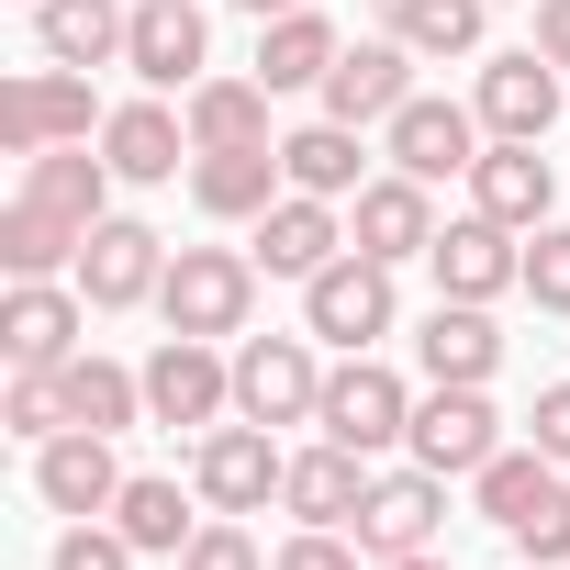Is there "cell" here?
<instances>
[{
	"instance_id": "obj_1",
	"label": "cell",
	"mask_w": 570,
	"mask_h": 570,
	"mask_svg": "<svg viewBox=\"0 0 570 570\" xmlns=\"http://www.w3.org/2000/svg\"><path fill=\"white\" fill-rule=\"evenodd\" d=\"M246 303H257V257H235V246H179L157 279L168 336H246Z\"/></svg>"
},
{
	"instance_id": "obj_2",
	"label": "cell",
	"mask_w": 570,
	"mask_h": 570,
	"mask_svg": "<svg viewBox=\"0 0 570 570\" xmlns=\"http://www.w3.org/2000/svg\"><path fill=\"white\" fill-rule=\"evenodd\" d=\"M279 481H292V459H279V425H213V436H190V492H202V514H257V503H279Z\"/></svg>"
},
{
	"instance_id": "obj_3",
	"label": "cell",
	"mask_w": 570,
	"mask_h": 570,
	"mask_svg": "<svg viewBox=\"0 0 570 570\" xmlns=\"http://www.w3.org/2000/svg\"><path fill=\"white\" fill-rule=\"evenodd\" d=\"M146 414L179 436H213L224 414H235V358L213 347V336H157V358H146Z\"/></svg>"
},
{
	"instance_id": "obj_4",
	"label": "cell",
	"mask_w": 570,
	"mask_h": 570,
	"mask_svg": "<svg viewBox=\"0 0 570 570\" xmlns=\"http://www.w3.org/2000/svg\"><path fill=\"white\" fill-rule=\"evenodd\" d=\"M303 336H325V347H347V358H370L381 336H392V268L381 257H336V268H314L303 279Z\"/></svg>"
},
{
	"instance_id": "obj_5",
	"label": "cell",
	"mask_w": 570,
	"mask_h": 570,
	"mask_svg": "<svg viewBox=\"0 0 570 570\" xmlns=\"http://www.w3.org/2000/svg\"><path fill=\"white\" fill-rule=\"evenodd\" d=\"M436 481H481L492 459H503V414L481 403V381H436L425 403H414V436H403Z\"/></svg>"
},
{
	"instance_id": "obj_6",
	"label": "cell",
	"mask_w": 570,
	"mask_h": 570,
	"mask_svg": "<svg viewBox=\"0 0 570 570\" xmlns=\"http://www.w3.org/2000/svg\"><path fill=\"white\" fill-rule=\"evenodd\" d=\"M235 414H246V425H314V414H325L314 336H246V347H235Z\"/></svg>"
},
{
	"instance_id": "obj_7",
	"label": "cell",
	"mask_w": 570,
	"mask_h": 570,
	"mask_svg": "<svg viewBox=\"0 0 570 570\" xmlns=\"http://www.w3.org/2000/svg\"><path fill=\"white\" fill-rule=\"evenodd\" d=\"M112 112L90 101V79L79 68H23L12 90H0V146L12 157H35V146H90Z\"/></svg>"
},
{
	"instance_id": "obj_8",
	"label": "cell",
	"mask_w": 570,
	"mask_h": 570,
	"mask_svg": "<svg viewBox=\"0 0 570 570\" xmlns=\"http://www.w3.org/2000/svg\"><path fill=\"white\" fill-rule=\"evenodd\" d=\"M425 268H436V303H503V292H525V246H514V224H492V213L436 224Z\"/></svg>"
},
{
	"instance_id": "obj_9",
	"label": "cell",
	"mask_w": 570,
	"mask_h": 570,
	"mask_svg": "<svg viewBox=\"0 0 570 570\" xmlns=\"http://www.w3.org/2000/svg\"><path fill=\"white\" fill-rule=\"evenodd\" d=\"M336 448H358V459H381V448H403L414 436V392L381 370V358H347V370H325V414H314Z\"/></svg>"
},
{
	"instance_id": "obj_10",
	"label": "cell",
	"mask_w": 570,
	"mask_h": 570,
	"mask_svg": "<svg viewBox=\"0 0 570 570\" xmlns=\"http://www.w3.org/2000/svg\"><path fill=\"white\" fill-rule=\"evenodd\" d=\"M157 279H168L157 224L101 213V224H90V246H79V292H90V314H135V303H157Z\"/></svg>"
},
{
	"instance_id": "obj_11",
	"label": "cell",
	"mask_w": 570,
	"mask_h": 570,
	"mask_svg": "<svg viewBox=\"0 0 570 570\" xmlns=\"http://www.w3.org/2000/svg\"><path fill=\"white\" fill-rule=\"evenodd\" d=\"M381 135H392V168H403V179H425V190L481 168V112H470V101H403Z\"/></svg>"
},
{
	"instance_id": "obj_12",
	"label": "cell",
	"mask_w": 570,
	"mask_h": 570,
	"mask_svg": "<svg viewBox=\"0 0 570 570\" xmlns=\"http://www.w3.org/2000/svg\"><path fill=\"white\" fill-rule=\"evenodd\" d=\"M124 68L146 90H202L213 68V35H202V0H135V35H124Z\"/></svg>"
},
{
	"instance_id": "obj_13",
	"label": "cell",
	"mask_w": 570,
	"mask_h": 570,
	"mask_svg": "<svg viewBox=\"0 0 570 570\" xmlns=\"http://www.w3.org/2000/svg\"><path fill=\"white\" fill-rule=\"evenodd\" d=\"M414 101V46L403 35H370L325 68V124H392Z\"/></svg>"
},
{
	"instance_id": "obj_14",
	"label": "cell",
	"mask_w": 570,
	"mask_h": 570,
	"mask_svg": "<svg viewBox=\"0 0 570 570\" xmlns=\"http://www.w3.org/2000/svg\"><path fill=\"white\" fill-rule=\"evenodd\" d=\"M436 525H448V481L414 459V470H381V481H370L358 548H370V559H414V548H436Z\"/></svg>"
},
{
	"instance_id": "obj_15",
	"label": "cell",
	"mask_w": 570,
	"mask_h": 570,
	"mask_svg": "<svg viewBox=\"0 0 570 570\" xmlns=\"http://www.w3.org/2000/svg\"><path fill=\"white\" fill-rule=\"evenodd\" d=\"M470 112H481V135H548L559 124V68L537 57V46H514V57H481V90H470Z\"/></svg>"
},
{
	"instance_id": "obj_16",
	"label": "cell",
	"mask_w": 570,
	"mask_h": 570,
	"mask_svg": "<svg viewBox=\"0 0 570 570\" xmlns=\"http://www.w3.org/2000/svg\"><path fill=\"white\" fill-rule=\"evenodd\" d=\"M124 459H112V436H90V425H68V436H46L35 448V492L57 503V514H112L124 503Z\"/></svg>"
},
{
	"instance_id": "obj_17",
	"label": "cell",
	"mask_w": 570,
	"mask_h": 570,
	"mask_svg": "<svg viewBox=\"0 0 570 570\" xmlns=\"http://www.w3.org/2000/svg\"><path fill=\"white\" fill-rule=\"evenodd\" d=\"M79 303H90V292L12 279V303H0V358H12V370H68V358H79Z\"/></svg>"
},
{
	"instance_id": "obj_18",
	"label": "cell",
	"mask_w": 570,
	"mask_h": 570,
	"mask_svg": "<svg viewBox=\"0 0 570 570\" xmlns=\"http://www.w3.org/2000/svg\"><path fill=\"white\" fill-rule=\"evenodd\" d=\"M347 257V224H336V202H314V190H279L268 213H257V268L268 279H314V268H336Z\"/></svg>"
},
{
	"instance_id": "obj_19",
	"label": "cell",
	"mask_w": 570,
	"mask_h": 570,
	"mask_svg": "<svg viewBox=\"0 0 570 570\" xmlns=\"http://www.w3.org/2000/svg\"><path fill=\"white\" fill-rule=\"evenodd\" d=\"M279 190H292L279 146H202V157H190V202H202L213 224H257Z\"/></svg>"
},
{
	"instance_id": "obj_20",
	"label": "cell",
	"mask_w": 570,
	"mask_h": 570,
	"mask_svg": "<svg viewBox=\"0 0 570 570\" xmlns=\"http://www.w3.org/2000/svg\"><path fill=\"white\" fill-rule=\"evenodd\" d=\"M101 157H112V179L157 190V179H179L202 146H190V112H168V101H124V112L101 124Z\"/></svg>"
},
{
	"instance_id": "obj_21",
	"label": "cell",
	"mask_w": 570,
	"mask_h": 570,
	"mask_svg": "<svg viewBox=\"0 0 570 570\" xmlns=\"http://www.w3.org/2000/svg\"><path fill=\"white\" fill-rule=\"evenodd\" d=\"M548 202H559L548 157H537L525 135H492V146H481V168H470V213H492V224L537 235V224H548Z\"/></svg>"
},
{
	"instance_id": "obj_22",
	"label": "cell",
	"mask_w": 570,
	"mask_h": 570,
	"mask_svg": "<svg viewBox=\"0 0 570 570\" xmlns=\"http://www.w3.org/2000/svg\"><path fill=\"white\" fill-rule=\"evenodd\" d=\"M347 246L358 257H381V268H403V257H425L436 246V202H425V179H370L358 190V213H347Z\"/></svg>"
},
{
	"instance_id": "obj_23",
	"label": "cell",
	"mask_w": 570,
	"mask_h": 570,
	"mask_svg": "<svg viewBox=\"0 0 570 570\" xmlns=\"http://www.w3.org/2000/svg\"><path fill=\"white\" fill-rule=\"evenodd\" d=\"M370 481H381V470H370L358 448H336V436H325V448H303V459H292L279 503H292L303 525H358V514H370Z\"/></svg>"
},
{
	"instance_id": "obj_24",
	"label": "cell",
	"mask_w": 570,
	"mask_h": 570,
	"mask_svg": "<svg viewBox=\"0 0 570 570\" xmlns=\"http://www.w3.org/2000/svg\"><path fill=\"white\" fill-rule=\"evenodd\" d=\"M124 35H135L124 0H35V46H46V68H112Z\"/></svg>"
},
{
	"instance_id": "obj_25",
	"label": "cell",
	"mask_w": 570,
	"mask_h": 570,
	"mask_svg": "<svg viewBox=\"0 0 570 570\" xmlns=\"http://www.w3.org/2000/svg\"><path fill=\"white\" fill-rule=\"evenodd\" d=\"M12 202H46V213H68V224H101V213H112V157H90V146H35Z\"/></svg>"
},
{
	"instance_id": "obj_26",
	"label": "cell",
	"mask_w": 570,
	"mask_h": 570,
	"mask_svg": "<svg viewBox=\"0 0 570 570\" xmlns=\"http://www.w3.org/2000/svg\"><path fill=\"white\" fill-rule=\"evenodd\" d=\"M336 57H347V46H336V23L314 12V0H303V12H279V23H257V79H268V90H325Z\"/></svg>"
},
{
	"instance_id": "obj_27",
	"label": "cell",
	"mask_w": 570,
	"mask_h": 570,
	"mask_svg": "<svg viewBox=\"0 0 570 570\" xmlns=\"http://www.w3.org/2000/svg\"><path fill=\"white\" fill-rule=\"evenodd\" d=\"M414 358H425V381H492L503 370V336H492L481 303H436L425 336H414Z\"/></svg>"
},
{
	"instance_id": "obj_28",
	"label": "cell",
	"mask_w": 570,
	"mask_h": 570,
	"mask_svg": "<svg viewBox=\"0 0 570 570\" xmlns=\"http://www.w3.org/2000/svg\"><path fill=\"white\" fill-rule=\"evenodd\" d=\"M57 392H68V425H90V436H124L146 414V370H124V358H68Z\"/></svg>"
},
{
	"instance_id": "obj_29",
	"label": "cell",
	"mask_w": 570,
	"mask_h": 570,
	"mask_svg": "<svg viewBox=\"0 0 570 570\" xmlns=\"http://www.w3.org/2000/svg\"><path fill=\"white\" fill-rule=\"evenodd\" d=\"M79 246H90V224H68V213H46V202H12V213H0V268H12V279H57V268H79Z\"/></svg>"
},
{
	"instance_id": "obj_30",
	"label": "cell",
	"mask_w": 570,
	"mask_h": 570,
	"mask_svg": "<svg viewBox=\"0 0 570 570\" xmlns=\"http://www.w3.org/2000/svg\"><path fill=\"white\" fill-rule=\"evenodd\" d=\"M279 168H292V190H314V202L370 190V179H358V124H303V135H279Z\"/></svg>"
},
{
	"instance_id": "obj_31",
	"label": "cell",
	"mask_w": 570,
	"mask_h": 570,
	"mask_svg": "<svg viewBox=\"0 0 570 570\" xmlns=\"http://www.w3.org/2000/svg\"><path fill=\"white\" fill-rule=\"evenodd\" d=\"M268 79H202L190 90V146H268Z\"/></svg>"
},
{
	"instance_id": "obj_32",
	"label": "cell",
	"mask_w": 570,
	"mask_h": 570,
	"mask_svg": "<svg viewBox=\"0 0 570 570\" xmlns=\"http://www.w3.org/2000/svg\"><path fill=\"white\" fill-rule=\"evenodd\" d=\"M112 525H124V537H135L146 559H179V548L202 537V525H190V503H179V481H157V470H135V481H124Z\"/></svg>"
},
{
	"instance_id": "obj_33",
	"label": "cell",
	"mask_w": 570,
	"mask_h": 570,
	"mask_svg": "<svg viewBox=\"0 0 570 570\" xmlns=\"http://www.w3.org/2000/svg\"><path fill=\"white\" fill-rule=\"evenodd\" d=\"M392 35L414 57H481V23H492V0H381Z\"/></svg>"
},
{
	"instance_id": "obj_34",
	"label": "cell",
	"mask_w": 570,
	"mask_h": 570,
	"mask_svg": "<svg viewBox=\"0 0 570 570\" xmlns=\"http://www.w3.org/2000/svg\"><path fill=\"white\" fill-rule=\"evenodd\" d=\"M0 425L12 436H68V392H57V370H12V392H0Z\"/></svg>"
},
{
	"instance_id": "obj_35",
	"label": "cell",
	"mask_w": 570,
	"mask_h": 570,
	"mask_svg": "<svg viewBox=\"0 0 570 570\" xmlns=\"http://www.w3.org/2000/svg\"><path fill=\"white\" fill-rule=\"evenodd\" d=\"M503 537H514L525 559H570V481H548V492H537V503H525Z\"/></svg>"
},
{
	"instance_id": "obj_36",
	"label": "cell",
	"mask_w": 570,
	"mask_h": 570,
	"mask_svg": "<svg viewBox=\"0 0 570 570\" xmlns=\"http://www.w3.org/2000/svg\"><path fill=\"white\" fill-rule=\"evenodd\" d=\"M135 559H146V548H135L124 525H101V514H79V525L57 537V570H135Z\"/></svg>"
},
{
	"instance_id": "obj_37",
	"label": "cell",
	"mask_w": 570,
	"mask_h": 570,
	"mask_svg": "<svg viewBox=\"0 0 570 570\" xmlns=\"http://www.w3.org/2000/svg\"><path fill=\"white\" fill-rule=\"evenodd\" d=\"M525 292H537V314H570V224H537V246H525Z\"/></svg>"
},
{
	"instance_id": "obj_38",
	"label": "cell",
	"mask_w": 570,
	"mask_h": 570,
	"mask_svg": "<svg viewBox=\"0 0 570 570\" xmlns=\"http://www.w3.org/2000/svg\"><path fill=\"white\" fill-rule=\"evenodd\" d=\"M179 570H268V548H257V537H246L235 514H213V525H202V537L179 548Z\"/></svg>"
},
{
	"instance_id": "obj_39",
	"label": "cell",
	"mask_w": 570,
	"mask_h": 570,
	"mask_svg": "<svg viewBox=\"0 0 570 570\" xmlns=\"http://www.w3.org/2000/svg\"><path fill=\"white\" fill-rule=\"evenodd\" d=\"M268 570H358V548H347V525H303Z\"/></svg>"
},
{
	"instance_id": "obj_40",
	"label": "cell",
	"mask_w": 570,
	"mask_h": 570,
	"mask_svg": "<svg viewBox=\"0 0 570 570\" xmlns=\"http://www.w3.org/2000/svg\"><path fill=\"white\" fill-rule=\"evenodd\" d=\"M537 448L570 470V381H548V392H537Z\"/></svg>"
},
{
	"instance_id": "obj_41",
	"label": "cell",
	"mask_w": 570,
	"mask_h": 570,
	"mask_svg": "<svg viewBox=\"0 0 570 570\" xmlns=\"http://www.w3.org/2000/svg\"><path fill=\"white\" fill-rule=\"evenodd\" d=\"M537 57L570 68V0H537Z\"/></svg>"
},
{
	"instance_id": "obj_42",
	"label": "cell",
	"mask_w": 570,
	"mask_h": 570,
	"mask_svg": "<svg viewBox=\"0 0 570 570\" xmlns=\"http://www.w3.org/2000/svg\"><path fill=\"white\" fill-rule=\"evenodd\" d=\"M235 12H257V23H279V12H303V0H235Z\"/></svg>"
},
{
	"instance_id": "obj_43",
	"label": "cell",
	"mask_w": 570,
	"mask_h": 570,
	"mask_svg": "<svg viewBox=\"0 0 570 570\" xmlns=\"http://www.w3.org/2000/svg\"><path fill=\"white\" fill-rule=\"evenodd\" d=\"M381 570H448V559H436V548H414V559H381Z\"/></svg>"
},
{
	"instance_id": "obj_44",
	"label": "cell",
	"mask_w": 570,
	"mask_h": 570,
	"mask_svg": "<svg viewBox=\"0 0 570 570\" xmlns=\"http://www.w3.org/2000/svg\"><path fill=\"white\" fill-rule=\"evenodd\" d=\"M525 570H559V559H525Z\"/></svg>"
},
{
	"instance_id": "obj_45",
	"label": "cell",
	"mask_w": 570,
	"mask_h": 570,
	"mask_svg": "<svg viewBox=\"0 0 570 570\" xmlns=\"http://www.w3.org/2000/svg\"><path fill=\"white\" fill-rule=\"evenodd\" d=\"M23 12H35V0H23Z\"/></svg>"
}]
</instances>
